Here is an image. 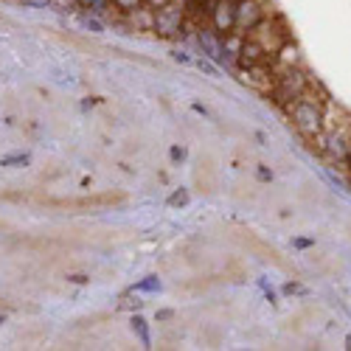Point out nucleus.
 Wrapping results in <instances>:
<instances>
[{"instance_id": "nucleus-1", "label": "nucleus", "mask_w": 351, "mask_h": 351, "mask_svg": "<svg viewBox=\"0 0 351 351\" xmlns=\"http://www.w3.org/2000/svg\"><path fill=\"white\" fill-rule=\"evenodd\" d=\"M287 112H289L292 127L301 132V138H309L324 130V107H320L317 99H312V90H306L301 99L292 101L287 107Z\"/></svg>"}, {"instance_id": "nucleus-2", "label": "nucleus", "mask_w": 351, "mask_h": 351, "mask_svg": "<svg viewBox=\"0 0 351 351\" xmlns=\"http://www.w3.org/2000/svg\"><path fill=\"white\" fill-rule=\"evenodd\" d=\"M247 37H250L253 43H258L261 48H265V51L270 53V60H273L276 51H278L287 40H292V34H289V28H287L284 17H278V14H267L261 23H256L250 32H247Z\"/></svg>"}, {"instance_id": "nucleus-3", "label": "nucleus", "mask_w": 351, "mask_h": 351, "mask_svg": "<svg viewBox=\"0 0 351 351\" xmlns=\"http://www.w3.org/2000/svg\"><path fill=\"white\" fill-rule=\"evenodd\" d=\"M152 34H158L160 40H180L186 34V9H180L178 3L155 9Z\"/></svg>"}, {"instance_id": "nucleus-4", "label": "nucleus", "mask_w": 351, "mask_h": 351, "mask_svg": "<svg viewBox=\"0 0 351 351\" xmlns=\"http://www.w3.org/2000/svg\"><path fill=\"white\" fill-rule=\"evenodd\" d=\"M208 28L222 37L237 28V0H211L208 6Z\"/></svg>"}, {"instance_id": "nucleus-5", "label": "nucleus", "mask_w": 351, "mask_h": 351, "mask_svg": "<svg viewBox=\"0 0 351 351\" xmlns=\"http://www.w3.org/2000/svg\"><path fill=\"white\" fill-rule=\"evenodd\" d=\"M239 79L242 84L253 87L256 93L261 96H270L273 90V84H276V73H273V65H253V68H239Z\"/></svg>"}, {"instance_id": "nucleus-6", "label": "nucleus", "mask_w": 351, "mask_h": 351, "mask_svg": "<svg viewBox=\"0 0 351 351\" xmlns=\"http://www.w3.org/2000/svg\"><path fill=\"white\" fill-rule=\"evenodd\" d=\"M267 62H270V53L245 34V45H242V53L237 60V68H253V65H267Z\"/></svg>"}, {"instance_id": "nucleus-7", "label": "nucleus", "mask_w": 351, "mask_h": 351, "mask_svg": "<svg viewBox=\"0 0 351 351\" xmlns=\"http://www.w3.org/2000/svg\"><path fill=\"white\" fill-rule=\"evenodd\" d=\"M242 45H245V32H237V28H233V32L222 34L219 37V53H222V60L237 65L239 53H242Z\"/></svg>"}, {"instance_id": "nucleus-8", "label": "nucleus", "mask_w": 351, "mask_h": 351, "mask_svg": "<svg viewBox=\"0 0 351 351\" xmlns=\"http://www.w3.org/2000/svg\"><path fill=\"white\" fill-rule=\"evenodd\" d=\"M124 20H127L130 28H135V32H152V25H155V9L143 3V6L132 9L130 14H124Z\"/></svg>"}, {"instance_id": "nucleus-9", "label": "nucleus", "mask_w": 351, "mask_h": 351, "mask_svg": "<svg viewBox=\"0 0 351 351\" xmlns=\"http://www.w3.org/2000/svg\"><path fill=\"white\" fill-rule=\"evenodd\" d=\"M130 324H132V332L138 335L141 346H146V348H149V346H152V340H149V329H146V320H143L141 315H132V320H130Z\"/></svg>"}, {"instance_id": "nucleus-10", "label": "nucleus", "mask_w": 351, "mask_h": 351, "mask_svg": "<svg viewBox=\"0 0 351 351\" xmlns=\"http://www.w3.org/2000/svg\"><path fill=\"white\" fill-rule=\"evenodd\" d=\"M110 3H112V9H115V12H119V14L124 17V14H130L132 9L143 6V0H110Z\"/></svg>"}, {"instance_id": "nucleus-11", "label": "nucleus", "mask_w": 351, "mask_h": 351, "mask_svg": "<svg viewBox=\"0 0 351 351\" xmlns=\"http://www.w3.org/2000/svg\"><path fill=\"white\" fill-rule=\"evenodd\" d=\"M28 163H32V155H9V158H0V166H9V169L28 166Z\"/></svg>"}, {"instance_id": "nucleus-12", "label": "nucleus", "mask_w": 351, "mask_h": 351, "mask_svg": "<svg viewBox=\"0 0 351 351\" xmlns=\"http://www.w3.org/2000/svg\"><path fill=\"white\" fill-rule=\"evenodd\" d=\"M169 206H171V208H183V206H189V191H186V189L174 191V194L169 197Z\"/></svg>"}, {"instance_id": "nucleus-13", "label": "nucleus", "mask_w": 351, "mask_h": 351, "mask_svg": "<svg viewBox=\"0 0 351 351\" xmlns=\"http://www.w3.org/2000/svg\"><path fill=\"white\" fill-rule=\"evenodd\" d=\"M135 289H141V292H158V289H160V281H158L155 276H149L146 281H141Z\"/></svg>"}, {"instance_id": "nucleus-14", "label": "nucleus", "mask_w": 351, "mask_h": 351, "mask_svg": "<svg viewBox=\"0 0 351 351\" xmlns=\"http://www.w3.org/2000/svg\"><path fill=\"white\" fill-rule=\"evenodd\" d=\"M256 178H258L261 183H270V180H273V171H270L267 166H258V169H256Z\"/></svg>"}, {"instance_id": "nucleus-15", "label": "nucleus", "mask_w": 351, "mask_h": 351, "mask_svg": "<svg viewBox=\"0 0 351 351\" xmlns=\"http://www.w3.org/2000/svg\"><path fill=\"white\" fill-rule=\"evenodd\" d=\"M169 155H171L174 163H183V160H186V149H183V146H171V152H169Z\"/></svg>"}, {"instance_id": "nucleus-16", "label": "nucleus", "mask_w": 351, "mask_h": 351, "mask_svg": "<svg viewBox=\"0 0 351 351\" xmlns=\"http://www.w3.org/2000/svg\"><path fill=\"white\" fill-rule=\"evenodd\" d=\"M298 292H304V287H301L298 281H289V284H284V295H298Z\"/></svg>"}, {"instance_id": "nucleus-17", "label": "nucleus", "mask_w": 351, "mask_h": 351, "mask_svg": "<svg viewBox=\"0 0 351 351\" xmlns=\"http://www.w3.org/2000/svg\"><path fill=\"white\" fill-rule=\"evenodd\" d=\"M68 281L82 287V284H90V276H82V273H76V276H68Z\"/></svg>"}, {"instance_id": "nucleus-18", "label": "nucleus", "mask_w": 351, "mask_h": 351, "mask_svg": "<svg viewBox=\"0 0 351 351\" xmlns=\"http://www.w3.org/2000/svg\"><path fill=\"white\" fill-rule=\"evenodd\" d=\"M146 6H152V9H163V6H169L171 0H143Z\"/></svg>"}, {"instance_id": "nucleus-19", "label": "nucleus", "mask_w": 351, "mask_h": 351, "mask_svg": "<svg viewBox=\"0 0 351 351\" xmlns=\"http://www.w3.org/2000/svg\"><path fill=\"white\" fill-rule=\"evenodd\" d=\"M197 68H199V71H206L208 76H217V68H214V65H208V62H202V60L197 62Z\"/></svg>"}, {"instance_id": "nucleus-20", "label": "nucleus", "mask_w": 351, "mask_h": 351, "mask_svg": "<svg viewBox=\"0 0 351 351\" xmlns=\"http://www.w3.org/2000/svg\"><path fill=\"white\" fill-rule=\"evenodd\" d=\"M96 3H99V0H76L79 9H96Z\"/></svg>"}, {"instance_id": "nucleus-21", "label": "nucleus", "mask_w": 351, "mask_h": 351, "mask_svg": "<svg viewBox=\"0 0 351 351\" xmlns=\"http://www.w3.org/2000/svg\"><path fill=\"white\" fill-rule=\"evenodd\" d=\"M158 320H174V312L171 309H160L158 312Z\"/></svg>"}, {"instance_id": "nucleus-22", "label": "nucleus", "mask_w": 351, "mask_h": 351, "mask_svg": "<svg viewBox=\"0 0 351 351\" xmlns=\"http://www.w3.org/2000/svg\"><path fill=\"white\" fill-rule=\"evenodd\" d=\"M292 245L304 250V247H309V245H312V239H292Z\"/></svg>"}, {"instance_id": "nucleus-23", "label": "nucleus", "mask_w": 351, "mask_h": 351, "mask_svg": "<svg viewBox=\"0 0 351 351\" xmlns=\"http://www.w3.org/2000/svg\"><path fill=\"white\" fill-rule=\"evenodd\" d=\"M6 320H9V317H6L3 312H0V326H3V324H6Z\"/></svg>"}, {"instance_id": "nucleus-24", "label": "nucleus", "mask_w": 351, "mask_h": 351, "mask_svg": "<svg viewBox=\"0 0 351 351\" xmlns=\"http://www.w3.org/2000/svg\"><path fill=\"white\" fill-rule=\"evenodd\" d=\"M346 166H348V174H351V155H348V160H346Z\"/></svg>"}]
</instances>
